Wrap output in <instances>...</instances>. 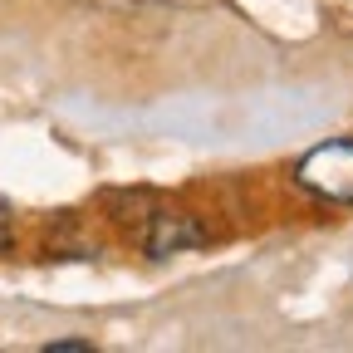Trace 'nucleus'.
I'll use <instances>...</instances> for the list:
<instances>
[{
    "label": "nucleus",
    "instance_id": "1",
    "mask_svg": "<svg viewBox=\"0 0 353 353\" xmlns=\"http://www.w3.org/2000/svg\"><path fill=\"white\" fill-rule=\"evenodd\" d=\"M294 182L329 206H353V138H334L309 148L294 162Z\"/></svg>",
    "mask_w": 353,
    "mask_h": 353
},
{
    "label": "nucleus",
    "instance_id": "2",
    "mask_svg": "<svg viewBox=\"0 0 353 353\" xmlns=\"http://www.w3.org/2000/svg\"><path fill=\"white\" fill-rule=\"evenodd\" d=\"M206 226L192 216V211H148V231H143V250L152 260H167V255H182V250H196L206 245Z\"/></svg>",
    "mask_w": 353,
    "mask_h": 353
},
{
    "label": "nucleus",
    "instance_id": "3",
    "mask_svg": "<svg viewBox=\"0 0 353 353\" xmlns=\"http://www.w3.org/2000/svg\"><path fill=\"white\" fill-rule=\"evenodd\" d=\"M10 245H15V221H10V206L0 201V255H6Z\"/></svg>",
    "mask_w": 353,
    "mask_h": 353
},
{
    "label": "nucleus",
    "instance_id": "4",
    "mask_svg": "<svg viewBox=\"0 0 353 353\" xmlns=\"http://www.w3.org/2000/svg\"><path fill=\"white\" fill-rule=\"evenodd\" d=\"M94 343L88 339H54V343H44V353H88Z\"/></svg>",
    "mask_w": 353,
    "mask_h": 353
}]
</instances>
